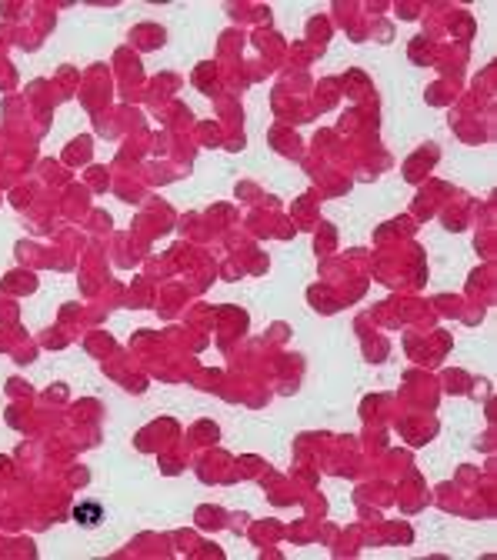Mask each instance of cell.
I'll return each mask as SVG.
<instances>
[{
	"label": "cell",
	"mask_w": 497,
	"mask_h": 560,
	"mask_svg": "<svg viewBox=\"0 0 497 560\" xmlns=\"http://www.w3.org/2000/svg\"><path fill=\"white\" fill-rule=\"evenodd\" d=\"M74 517H77V524H84V527H97L101 517H104V510H101V504H77Z\"/></svg>",
	"instance_id": "cell-1"
}]
</instances>
